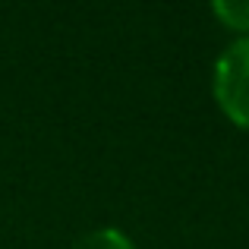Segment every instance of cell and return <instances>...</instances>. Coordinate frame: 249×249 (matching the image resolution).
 <instances>
[{
	"label": "cell",
	"mask_w": 249,
	"mask_h": 249,
	"mask_svg": "<svg viewBox=\"0 0 249 249\" xmlns=\"http://www.w3.org/2000/svg\"><path fill=\"white\" fill-rule=\"evenodd\" d=\"M214 95L233 123L249 129V35L233 41L214 63Z\"/></svg>",
	"instance_id": "cell-1"
},
{
	"label": "cell",
	"mask_w": 249,
	"mask_h": 249,
	"mask_svg": "<svg viewBox=\"0 0 249 249\" xmlns=\"http://www.w3.org/2000/svg\"><path fill=\"white\" fill-rule=\"evenodd\" d=\"M73 249H133V243L117 227H98V231H91V233L76 240Z\"/></svg>",
	"instance_id": "cell-2"
},
{
	"label": "cell",
	"mask_w": 249,
	"mask_h": 249,
	"mask_svg": "<svg viewBox=\"0 0 249 249\" xmlns=\"http://www.w3.org/2000/svg\"><path fill=\"white\" fill-rule=\"evenodd\" d=\"M214 13H218L224 22L237 25V29H249V3L246 0H218V3H214Z\"/></svg>",
	"instance_id": "cell-3"
}]
</instances>
